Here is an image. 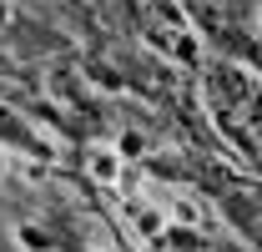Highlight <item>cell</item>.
Here are the masks:
<instances>
[{
	"label": "cell",
	"mask_w": 262,
	"mask_h": 252,
	"mask_svg": "<svg viewBox=\"0 0 262 252\" xmlns=\"http://www.w3.org/2000/svg\"><path fill=\"white\" fill-rule=\"evenodd\" d=\"M81 166H86V177H91L96 187H121V172H126V157H121L116 146H91V152L81 157Z\"/></svg>",
	"instance_id": "1"
},
{
	"label": "cell",
	"mask_w": 262,
	"mask_h": 252,
	"mask_svg": "<svg viewBox=\"0 0 262 252\" xmlns=\"http://www.w3.org/2000/svg\"><path fill=\"white\" fill-rule=\"evenodd\" d=\"M131 222H136V232H141L146 242L166 237V212L162 207H131Z\"/></svg>",
	"instance_id": "2"
},
{
	"label": "cell",
	"mask_w": 262,
	"mask_h": 252,
	"mask_svg": "<svg viewBox=\"0 0 262 252\" xmlns=\"http://www.w3.org/2000/svg\"><path fill=\"white\" fill-rule=\"evenodd\" d=\"M116 152H121L126 161H136L141 152H146V136H141V131H121V136H116Z\"/></svg>",
	"instance_id": "3"
},
{
	"label": "cell",
	"mask_w": 262,
	"mask_h": 252,
	"mask_svg": "<svg viewBox=\"0 0 262 252\" xmlns=\"http://www.w3.org/2000/svg\"><path fill=\"white\" fill-rule=\"evenodd\" d=\"M15 237H20V247H26V252H51V237H46L40 227H31V222H26Z\"/></svg>",
	"instance_id": "4"
},
{
	"label": "cell",
	"mask_w": 262,
	"mask_h": 252,
	"mask_svg": "<svg viewBox=\"0 0 262 252\" xmlns=\"http://www.w3.org/2000/svg\"><path fill=\"white\" fill-rule=\"evenodd\" d=\"M10 166H15V157H10V152H5V146H0V182H5V177H10Z\"/></svg>",
	"instance_id": "5"
},
{
	"label": "cell",
	"mask_w": 262,
	"mask_h": 252,
	"mask_svg": "<svg viewBox=\"0 0 262 252\" xmlns=\"http://www.w3.org/2000/svg\"><path fill=\"white\" fill-rule=\"evenodd\" d=\"M91 252H121V247H91Z\"/></svg>",
	"instance_id": "6"
}]
</instances>
